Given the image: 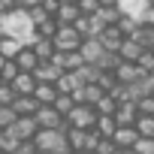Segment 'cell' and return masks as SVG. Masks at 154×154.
Here are the masks:
<instances>
[{
  "instance_id": "cell-1",
  "label": "cell",
  "mask_w": 154,
  "mask_h": 154,
  "mask_svg": "<svg viewBox=\"0 0 154 154\" xmlns=\"http://www.w3.org/2000/svg\"><path fill=\"white\" fill-rule=\"evenodd\" d=\"M0 30H3L6 36H15V39H21L24 45L30 42V36L36 33V27H33V21H30V15H27V9H12V12H3L0 15Z\"/></svg>"
},
{
  "instance_id": "cell-2",
  "label": "cell",
  "mask_w": 154,
  "mask_h": 154,
  "mask_svg": "<svg viewBox=\"0 0 154 154\" xmlns=\"http://www.w3.org/2000/svg\"><path fill=\"white\" fill-rule=\"evenodd\" d=\"M33 142H36V148L54 151V154H69L72 151L69 139H66V130H60V127H39L36 136H33Z\"/></svg>"
},
{
  "instance_id": "cell-3",
  "label": "cell",
  "mask_w": 154,
  "mask_h": 154,
  "mask_svg": "<svg viewBox=\"0 0 154 154\" xmlns=\"http://www.w3.org/2000/svg\"><path fill=\"white\" fill-rule=\"evenodd\" d=\"M51 39H54V48H57V51H75V48L82 45L85 36L79 33V27H75V24H60Z\"/></svg>"
},
{
  "instance_id": "cell-4",
  "label": "cell",
  "mask_w": 154,
  "mask_h": 154,
  "mask_svg": "<svg viewBox=\"0 0 154 154\" xmlns=\"http://www.w3.org/2000/svg\"><path fill=\"white\" fill-rule=\"evenodd\" d=\"M66 124H69V127H85V130H91V127L97 124V109H94L91 103H75L72 112L66 115Z\"/></svg>"
},
{
  "instance_id": "cell-5",
  "label": "cell",
  "mask_w": 154,
  "mask_h": 154,
  "mask_svg": "<svg viewBox=\"0 0 154 154\" xmlns=\"http://www.w3.org/2000/svg\"><path fill=\"white\" fill-rule=\"evenodd\" d=\"M6 130H9L18 142H24V139H33V136H36L39 124H36V118H33V115H18V118H15V124H12V127H6Z\"/></svg>"
},
{
  "instance_id": "cell-6",
  "label": "cell",
  "mask_w": 154,
  "mask_h": 154,
  "mask_svg": "<svg viewBox=\"0 0 154 154\" xmlns=\"http://www.w3.org/2000/svg\"><path fill=\"white\" fill-rule=\"evenodd\" d=\"M33 118H36V124H39V127H60V130H66V127H69V124H66V118H63L51 103H48V106H39Z\"/></svg>"
},
{
  "instance_id": "cell-7",
  "label": "cell",
  "mask_w": 154,
  "mask_h": 154,
  "mask_svg": "<svg viewBox=\"0 0 154 154\" xmlns=\"http://www.w3.org/2000/svg\"><path fill=\"white\" fill-rule=\"evenodd\" d=\"M63 72H66V69H63V66H60L54 57H48V60H39V63H36V69H33V75H36L39 82H57Z\"/></svg>"
},
{
  "instance_id": "cell-8",
  "label": "cell",
  "mask_w": 154,
  "mask_h": 154,
  "mask_svg": "<svg viewBox=\"0 0 154 154\" xmlns=\"http://www.w3.org/2000/svg\"><path fill=\"white\" fill-rule=\"evenodd\" d=\"M115 121H118V127L136 124V121H139V106H136V100H121L118 109H115Z\"/></svg>"
},
{
  "instance_id": "cell-9",
  "label": "cell",
  "mask_w": 154,
  "mask_h": 154,
  "mask_svg": "<svg viewBox=\"0 0 154 154\" xmlns=\"http://www.w3.org/2000/svg\"><path fill=\"white\" fill-rule=\"evenodd\" d=\"M124 30L118 27V24H106L103 30H100V42L106 45V51H118L121 48V42H124Z\"/></svg>"
},
{
  "instance_id": "cell-10",
  "label": "cell",
  "mask_w": 154,
  "mask_h": 154,
  "mask_svg": "<svg viewBox=\"0 0 154 154\" xmlns=\"http://www.w3.org/2000/svg\"><path fill=\"white\" fill-rule=\"evenodd\" d=\"M79 51H82V57H85L88 63H97V60L103 57L106 45L100 42V36H85V39H82V45H79Z\"/></svg>"
},
{
  "instance_id": "cell-11",
  "label": "cell",
  "mask_w": 154,
  "mask_h": 154,
  "mask_svg": "<svg viewBox=\"0 0 154 154\" xmlns=\"http://www.w3.org/2000/svg\"><path fill=\"white\" fill-rule=\"evenodd\" d=\"M139 136H142V133L136 130V124H130V127H118V130L112 133V139H115L118 148H136Z\"/></svg>"
},
{
  "instance_id": "cell-12",
  "label": "cell",
  "mask_w": 154,
  "mask_h": 154,
  "mask_svg": "<svg viewBox=\"0 0 154 154\" xmlns=\"http://www.w3.org/2000/svg\"><path fill=\"white\" fill-rule=\"evenodd\" d=\"M27 45H30V48L39 54V60H48V57L57 51V48H54V39H51V36H39V33H33Z\"/></svg>"
},
{
  "instance_id": "cell-13",
  "label": "cell",
  "mask_w": 154,
  "mask_h": 154,
  "mask_svg": "<svg viewBox=\"0 0 154 154\" xmlns=\"http://www.w3.org/2000/svg\"><path fill=\"white\" fill-rule=\"evenodd\" d=\"M142 75V69L136 66V60H121L118 63V69H115V79L121 82V85H130V82H136Z\"/></svg>"
},
{
  "instance_id": "cell-14",
  "label": "cell",
  "mask_w": 154,
  "mask_h": 154,
  "mask_svg": "<svg viewBox=\"0 0 154 154\" xmlns=\"http://www.w3.org/2000/svg\"><path fill=\"white\" fill-rule=\"evenodd\" d=\"M12 60L18 63V69H21V72H33V69H36V63H39V54H36L30 45H24V48H21Z\"/></svg>"
},
{
  "instance_id": "cell-15",
  "label": "cell",
  "mask_w": 154,
  "mask_h": 154,
  "mask_svg": "<svg viewBox=\"0 0 154 154\" xmlns=\"http://www.w3.org/2000/svg\"><path fill=\"white\" fill-rule=\"evenodd\" d=\"M42 103L33 97V94H18L15 97V103H12V109L18 112V115H36V109H39Z\"/></svg>"
},
{
  "instance_id": "cell-16",
  "label": "cell",
  "mask_w": 154,
  "mask_h": 154,
  "mask_svg": "<svg viewBox=\"0 0 154 154\" xmlns=\"http://www.w3.org/2000/svg\"><path fill=\"white\" fill-rule=\"evenodd\" d=\"M36 85H39V79H36L33 72H18L15 79H12L15 94H33V91H36Z\"/></svg>"
},
{
  "instance_id": "cell-17",
  "label": "cell",
  "mask_w": 154,
  "mask_h": 154,
  "mask_svg": "<svg viewBox=\"0 0 154 154\" xmlns=\"http://www.w3.org/2000/svg\"><path fill=\"white\" fill-rule=\"evenodd\" d=\"M94 15H100V21H103V24H118V21H121V15H124V9H121L118 3H100V9H97Z\"/></svg>"
},
{
  "instance_id": "cell-18",
  "label": "cell",
  "mask_w": 154,
  "mask_h": 154,
  "mask_svg": "<svg viewBox=\"0 0 154 154\" xmlns=\"http://www.w3.org/2000/svg\"><path fill=\"white\" fill-rule=\"evenodd\" d=\"M54 85H57V91H60V94H72L75 88H79V85H85V82L79 79V72H75V69H66V72L60 75Z\"/></svg>"
},
{
  "instance_id": "cell-19",
  "label": "cell",
  "mask_w": 154,
  "mask_h": 154,
  "mask_svg": "<svg viewBox=\"0 0 154 154\" xmlns=\"http://www.w3.org/2000/svg\"><path fill=\"white\" fill-rule=\"evenodd\" d=\"M79 15H82L79 3H60V9L54 12L57 24H75V18H79Z\"/></svg>"
},
{
  "instance_id": "cell-20",
  "label": "cell",
  "mask_w": 154,
  "mask_h": 154,
  "mask_svg": "<svg viewBox=\"0 0 154 154\" xmlns=\"http://www.w3.org/2000/svg\"><path fill=\"white\" fill-rule=\"evenodd\" d=\"M60 91H57V85L54 82H39L36 85V91H33V97L42 103V106H48V103H54V97H57Z\"/></svg>"
},
{
  "instance_id": "cell-21",
  "label": "cell",
  "mask_w": 154,
  "mask_h": 154,
  "mask_svg": "<svg viewBox=\"0 0 154 154\" xmlns=\"http://www.w3.org/2000/svg\"><path fill=\"white\" fill-rule=\"evenodd\" d=\"M130 36H133L142 48H154V24H145V21H142V24H139Z\"/></svg>"
},
{
  "instance_id": "cell-22",
  "label": "cell",
  "mask_w": 154,
  "mask_h": 154,
  "mask_svg": "<svg viewBox=\"0 0 154 154\" xmlns=\"http://www.w3.org/2000/svg\"><path fill=\"white\" fill-rule=\"evenodd\" d=\"M142 51H145V48H142V45H139L133 36H124V42H121V48H118V54H121L124 60H136Z\"/></svg>"
},
{
  "instance_id": "cell-23",
  "label": "cell",
  "mask_w": 154,
  "mask_h": 154,
  "mask_svg": "<svg viewBox=\"0 0 154 154\" xmlns=\"http://www.w3.org/2000/svg\"><path fill=\"white\" fill-rule=\"evenodd\" d=\"M21 48H24V42H21V39H15V36H6V33H3V39H0V54H3V57H15Z\"/></svg>"
},
{
  "instance_id": "cell-24",
  "label": "cell",
  "mask_w": 154,
  "mask_h": 154,
  "mask_svg": "<svg viewBox=\"0 0 154 154\" xmlns=\"http://www.w3.org/2000/svg\"><path fill=\"white\" fill-rule=\"evenodd\" d=\"M94 130H97L100 136H112V133L118 130V121H115V115H97V124H94Z\"/></svg>"
},
{
  "instance_id": "cell-25",
  "label": "cell",
  "mask_w": 154,
  "mask_h": 154,
  "mask_svg": "<svg viewBox=\"0 0 154 154\" xmlns=\"http://www.w3.org/2000/svg\"><path fill=\"white\" fill-rule=\"evenodd\" d=\"M121 60H124V57H121V54H118V51H103V57H100V60H97V66H100V69H103V72H115V69H118V63H121Z\"/></svg>"
},
{
  "instance_id": "cell-26",
  "label": "cell",
  "mask_w": 154,
  "mask_h": 154,
  "mask_svg": "<svg viewBox=\"0 0 154 154\" xmlns=\"http://www.w3.org/2000/svg\"><path fill=\"white\" fill-rule=\"evenodd\" d=\"M127 15H136L139 21H142V12L148 9V0H121V3H118Z\"/></svg>"
},
{
  "instance_id": "cell-27",
  "label": "cell",
  "mask_w": 154,
  "mask_h": 154,
  "mask_svg": "<svg viewBox=\"0 0 154 154\" xmlns=\"http://www.w3.org/2000/svg\"><path fill=\"white\" fill-rule=\"evenodd\" d=\"M94 109H97V115H115V109H118V100H115L112 94H103V97L94 103Z\"/></svg>"
},
{
  "instance_id": "cell-28",
  "label": "cell",
  "mask_w": 154,
  "mask_h": 154,
  "mask_svg": "<svg viewBox=\"0 0 154 154\" xmlns=\"http://www.w3.org/2000/svg\"><path fill=\"white\" fill-rule=\"evenodd\" d=\"M51 106H54V109H57V112H60V115L66 118V115L72 112V106H75V100H72V94H57Z\"/></svg>"
},
{
  "instance_id": "cell-29",
  "label": "cell",
  "mask_w": 154,
  "mask_h": 154,
  "mask_svg": "<svg viewBox=\"0 0 154 154\" xmlns=\"http://www.w3.org/2000/svg\"><path fill=\"white\" fill-rule=\"evenodd\" d=\"M18 72H21V69H18V63H15L12 57H6V60H3V66H0V82H12Z\"/></svg>"
},
{
  "instance_id": "cell-30",
  "label": "cell",
  "mask_w": 154,
  "mask_h": 154,
  "mask_svg": "<svg viewBox=\"0 0 154 154\" xmlns=\"http://www.w3.org/2000/svg\"><path fill=\"white\" fill-rule=\"evenodd\" d=\"M15 88H12V82H0V106H12L15 103Z\"/></svg>"
},
{
  "instance_id": "cell-31",
  "label": "cell",
  "mask_w": 154,
  "mask_h": 154,
  "mask_svg": "<svg viewBox=\"0 0 154 154\" xmlns=\"http://www.w3.org/2000/svg\"><path fill=\"white\" fill-rule=\"evenodd\" d=\"M103 94H106V91H103L97 82H85V103H91V106H94V103H97Z\"/></svg>"
},
{
  "instance_id": "cell-32",
  "label": "cell",
  "mask_w": 154,
  "mask_h": 154,
  "mask_svg": "<svg viewBox=\"0 0 154 154\" xmlns=\"http://www.w3.org/2000/svg\"><path fill=\"white\" fill-rule=\"evenodd\" d=\"M136 66H139L142 72H154V51H151V48H145V51L136 57Z\"/></svg>"
},
{
  "instance_id": "cell-33",
  "label": "cell",
  "mask_w": 154,
  "mask_h": 154,
  "mask_svg": "<svg viewBox=\"0 0 154 154\" xmlns=\"http://www.w3.org/2000/svg\"><path fill=\"white\" fill-rule=\"evenodd\" d=\"M15 118H18V112H15L12 106H0V130L12 127V124H15Z\"/></svg>"
},
{
  "instance_id": "cell-34",
  "label": "cell",
  "mask_w": 154,
  "mask_h": 154,
  "mask_svg": "<svg viewBox=\"0 0 154 154\" xmlns=\"http://www.w3.org/2000/svg\"><path fill=\"white\" fill-rule=\"evenodd\" d=\"M27 15H30V21H33V27H36V24H42L45 18H51V12H45V6H42V3H36V6H30V9H27Z\"/></svg>"
},
{
  "instance_id": "cell-35",
  "label": "cell",
  "mask_w": 154,
  "mask_h": 154,
  "mask_svg": "<svg viewBox=\"0 0 154 154\" xmlns=\"http://www.w3.org/2000/svg\"><path fill=\"white\" fill-rule=\"evenodd\" d=\"M57 27H60V24H57V18L51 15V18H45L42 24H36V33H39V36H54Z\"/></svg>"
},
{
  "instance_id": "cell-36",
  "label": "cell",
  "mask_w": 154,
  "mask_h": 154,
  "mask_svg": "<svg viewBox=\"0 0 154 154\" xmlns=\"http://www.w3.org/2000/svg\"><path fill=\"white\" fill-rule=\"evenodd\" d=\"M136 130H139L142 136H154V115H139Z\"/></svg>"
},
{
  "instance_id": "cell-37",
  "label": "cell",
  "mask_w": 154,
  "mask_h": 154,
  "mask_svg": "<svg viewBox=\"0 0 154 154\" xmlns=\"http://www.w3.org/2000/svg\"><path fill=\"white\" fill-rule=\"evenodd\" d=\"M139 24H142V21H139L136 15H127V12H124V15H121V21H118V27H121V30H124L127 36H130V33H133V30H136Z\"/></svg>"
},
{
  "instance_id": "cell-38",
  "label": "cell",
  "mask_w": 154,
  "mask_h": 154,
  "mask_svg": "<svg viewBox=\"0 0 154 154\" xmlns=\"http://www.w3.org/2000/svg\"><path fill=\"white\" fill-rule=\"evenodd\" d=\"M115 151H118V145H115L112 136H103V139L97 142V148H94V154H115Z\"/></svg>"
},
{
  "instance_id": "cell-39",
  "label": "cell",
  "mask_w": 154,
  "mask_h": 154,
  "mask_svg": "<svg viewBox=\"0 0 154 154\" xmlns=\"http://www.w3.org/2000/svg\"><path fill=\"white\" fill-rule=\"evenodd\" d=\"M15 148H18V139L9 130H0V151H15Z\"/></svg>"
},
{
  "instance_id": "cell-40",
  "label": "cell",
  "mask_w": 154,
  "mask_h": 154,
  "mask_svg": "<svg viewBox=\"0 0 154 154\" xmlns=\"http://www.w3.org/2000/svg\"><path fill=\"white\" fill-rule=\"evenodd\" d=\"M97 85L109 94V91H115V85H118V79H115V72H100V79H97Z\"/></svg>"
},
{
  "instance_id": "cell-41",
  "label": "cell",
  "mask_w": 154,
  "mask_h": 154,
  "mask_svg": "<svg viewBox=\"0 0 154 154\" xmlns=\"http://www.w3.org/2000/svg\"><path fill=\"white\" fill-rule=\"evenodd\" d=\"M136 154H154V136H139Z\"/></svg>"
},
{
  "instance_id": "cell-42",
  "label": "cell",
  "mask_w": 154,
  "mask_h": 154,
  "mask_svg": "<svg viewBox=\"0 0 154 154\" xmlns=\"http://www.w3.org/2000/svg\"><path fill=\"white\" fill-rule=\"evenodd\" d=\"M136 106H139V115H154V94L151 97H139Z\"/></svg>"
},
{
  "instance_id": "cell-43",
  "label": "cell",
  "mask_w": 154,
  "mask_h": 154,
  "mask_svg": "<svg viewBox=\"0 0 154 154\" xmlns=\"http://www.w3.org/2000/svg\"><path fill=\"white\" fill-rule=\"evenodd\" d=\"M79 3V9L85 12V15H94L97 9H100V0H75Z\"/></svg>"
},
{
  "instance_id": "cell-44",
  "label": "cell",
  "mask_w": 154,
  "mask_h": 154,
  "mask_svg": "<svg viewBox=\"0 0 154 154\" xmlns=\"http://www.w3.org/2000/svg\"><path fill=\"white\" fill-rule=\"evenodd\" d=\"M12 154H36V142L33 139H24V142H18V148Z\"/></svg>"
},
{
  "instance_id": "cell-45",
  "label": "cell",
  "mask_w": 154,
  "mask_h": 154,
  "mask_svg": "<svg viewBox=\"0 0 154 154\" xmlns=\"http://www.w3.org/2000/svg\"><path fill=\"white\" fill-rule=\"evenodd\" d=\"M12 9H18V0H0V15L12 12Z\"/></svg>"
},
{
  "instance_id": "cell-46",
  "label": "cell",
  "mask_w": 154,
  "mask_h": 154,
  "mask_svg": "<svg viewBox=\"0 0 154 154\" xmlns=\"http://www.w3.org/2000/svg\"><path fill=\"white\" fill-rule=\"evenodd\" d=\"M39 3H42V6H45V12H51V15L60 9V0H39Z\"/></svg>"
},
{
  "instance_id": "cell-47",
  "label": "cell",
  "mask_w": 154,
  "mask_h": 154,
  "mask_svg": "<svg viewBox=\"0 0 154 154\" xmlns=\"http://www.w3.org/2000/svg\"><path fill=\"white\" fill-rule=\"evenodd\" d=\"M142 21L145 24H154V3H148V9L142 12Z\"/></svg>"
},
{
  "instance_id": "cell-48",
  "label": "cell",
  "mask_w": 154,
  "mask_h": 154,
  "mask_svg": "<svg viewBox=\"0 0 154 154\" xmlns=\"http://www.w3.org/2000/svg\"><path fill=\"white\" fill-rule=\"evenodd\" d=\"M36 3H39V0H18V6H21V9H30V6H36Z\"/></svg>"
},
{
  "instance_id": "cell-49",
  "label": "cell",
  "mask_w": 154,
  "mask_h": 154,
  "mask_svg": "<svg viewBox=\"0 0 154 154\" xmlns=\"http://www.w3.org/2000/svg\"><path fill=\"white\" fill-rule=\"evenodd\" d=\"M115 154H136V148H118Z\"/></svg>"
},
{
  "instance_id": "cell-50",
  "label": "cell",
  "mask_w": 154,
  "mask_h": 154,
  "mask_svg": "<svg viewBox=\"0 0 154 154\" xmlns=\"http://www.w3.org/2000/svg\"><path fill=\"white\" fill-rule=\"evenodd\" d=\"M36 154H54V151H42V148H36Z\"/></svg>"
},
{
  "instance_id": "cell-51",
  "label": "cell",
  "mask_w": 154,
  "mask_h": 154,
  "mask_svg": "<svg viewBox=\"0 0 154 154\" xmlns=\"http://www.w3.org/2000/svg\"><path fill=\"white\" fill-rule=\"evenodd\" d=\"M100 3H121V0H100Z\"/></svg>"
},
{
  "instance_id": "cell-52",
  "label": "cell",
  "mask_w": 154,
  "mask_h": 154,
  "mask_svg": "<svg viewBox=\"0 0 154 154\" xmlns=\"http://www.w3.org/2000/svg\"><path fill=\"white\" fill-rule=\"evenodd\" d=\"M60 3H75V0H60Z\"/></svg>"
},
{
  "instance_id": "cell-53",
  "label": "cell",
  "mask_w": 154,
  "mask_h": 154,
  "mask_svg": "<svg viewBox=\"0 0 154 154\" xmlns=\"http://www.w3.org/2000/svg\"><path fill=\"white\" fill-rule=\"evenodd\" d=\"M3 60H6V57H3V54H0V66H3Z\"/></svg>"
},
{
  "instance_id": "cell-54",
  "label": "cell",
  "mask_w": 154,
  "mask_h": 154,
  "mask_svg": "<svg viewBox=\"0 0 154 154\" xmlns=\"http://www.w3.org/2000/svg\"><path fill=\"white\" fill-rule=\"evenodd\" d=\"M0 154H12V151H0Z\"/></svg>"
},
{
  "instance_id": "cell-55",
  "label": "cell",
  "mask_w": 154,
  "mask_h": 154,
  "mask_svg": "<svg viewBox=\"0 0 154 154\" xmlns=\"http://www.w3.org/2000/svg\"><path fill=\"white\" fill-rule=\"evenodd\" d=\"M0 39H3V30H0Z\"/></svg>"
},
{
  "instance_id": "cell-56",
  "label": "cell",
  "mask_w": 154,
  "mask_h": 154,
  "mask_svg": "<svg viewBox=\"0 0 154 154\" xmlns=\"http://www.w3.org/2000/svg\"><path fill=\"white\" fill-rule=\"evenodd\" d=\"M148 3H154V0H148Z\"/></svg>"
},
{
  "instance_id": "cell-57",
  "label": "cell",
  "mask_w": 154,
  "mask_h": 154,
  "mask_svg": "<svg viewBox=\"0 0 154 154\" xmlns=\"http://www.w3.org/2000/svg\"><path fill=\"white\" fill-rule=\"evenodd\" d=\"M151 51H154V48H151Z\"/></svg>"
}]
</instances>
